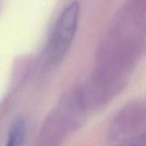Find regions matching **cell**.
<instances>
[{"mask_svg": "<svg viewBox=\"0 0 146 146\" xmlns=\"http://www.w3.org/2000/svg\"><path fill=\"white\" fill-rule=\"evenodd\" d=\"M79 17L80 5L76 2L70 3L62 12L45 49L47 62H56L65 55L74 38Z\"/></svg>", "mask_w": 146, "mask_h": 146, "instance_id": "cell-1", "label": "cell"}, {"mask_svg": "<svg viewBox=\"0 0 146 146\" xmlns=\"http://www.w3.org/2000/svg\"><path fill=\"white\" fill-rule=\"evenodd\" d=\"M146 125V108L139 103L126 105L115 116L113 130L115 133L130 134Z\"/></svg>", "mask_w": 146, "mask_h": 146, "instance_id": "cell-2", "label": "cell"}, {"mask_svg": "<svg viewBox=\"0 0 146 146\" xmlns=\"http://www.w3.org/2000/svg\"><path fill=\"white\" fill-rule=\"evenodd\" d=\"M27 134V124L23 119L16 120L9 132L5 146H23Z\"/></svg>", "mask_w": 146, "mask_h": 146, "instance_id": "cell-3", "label": "cell"}]
</instances>
